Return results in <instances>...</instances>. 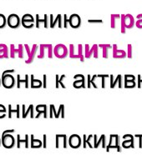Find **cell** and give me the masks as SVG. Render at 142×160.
<instances>
[{
  "label": "cell",
  "mask_w": 142,
  "mask_h": 160,
  "mask_svg": "<svg viewBox=\"0 0 142 160\" xmlns=\"http://www.w3.org/2000/svg\"><path fill=\"white\" fill-rule=\"evenodd\" d=\"M49 16L47 14L44 15V18L39 17V14L35 15V24L34 27L36 28H39L40 26H43L45 28H49Z\"/></svg>",
  "instance_id": "9"
},
{
  "label": "cell",
  "mask_w": 142,
  "mask_h": 160,
  "mask_svg": "<svg viewBox=\"0 0 142 160\" xmlns=\"http://www.w3.org/2000/svg\"><path fill=\"white\" fill-rule=\"evenodd\" d=\"M49 117L50 118H54V115H53V112H52V108H51V107L50 106V116Z\"/></svg>",
  "instance_id": "52"
},
{
  "label": "cell",
  "mask_w": 142,
  "mask_h": 160,
  "mask_svg": "<svg viewBox=\"0 0 142 160\" xmlns=\"http://www.w3.org/2000/svg\"><path fill=\"white\" fill-rule=\"evenodd\" d=\"M68 144L72 148H79L82 144V139L80 135L72 134L69 138L68 140Z\"/></svg>",
  "instance_id": "8"
},
{
  "label": "cell",
  "mask_w": 142,
  "mask_h": 160,
  "mask_svg": "<svg viewBox=\"0 0 142 160\" xmlns=\"http://www.w3.org/2000/svg\"><path fill=\"white\" fill-rule=\"evenodd\" d=\"M43 87V82L41 80L34 78V75L30 76V88H40Z\"/></svg>",
  "instance_id": "24"
},
{
  "label": "cell",
  "mask_w": 142,
  "mask_h": 160,
  "mask_svg": "<svg viewBox=\"0 0 142 160\" xmlns=\"http://www.w3.org/2000/svg\"><path fill=\"white\" fill-rule=\"evenodd\" d=\"M110 88H114L118 83V87L119 88H121L122 87V75L119 74L116 77L115 79H114V75H110Z\"/></svg>",
  "instance_id": "21"
},
{
  "label": "cell",
  "mask_w": 142,
  "mask_h": 160,
  "mask_svg": "<svg viewBox=\"0 0 142 160\" xmlns=\"http://www.w3.org/2000/svg\"><path fill=\"white\" fill-rule=\"evenodd\" d=\"M97 78H101V88H105V78H110V75L108 74H98Z\"/></svg>",
  "instance_id": "34"
},
{
  "label": "cell",
  "mask_w": 142,
  "mask_h": 160,
  "mask_svg": "<svg viewBox=\"0 0 142 160\" xmlns=\"http://www.w3.org/2000/svg\"><path fill=\"white\" fill-rule=\"evenodd\" d=\"M29 75H25V78L23 80L21 79L20 75L18 74L17 80H16V87H17V88H21V84H22V83H24V87L26 88H29Z\"/></svg>",
  "instance_id": "23"
},
{
  "label": "cell",
  "mask_w": 142,
  "mask_h": 160,
  "mask_svg": "<svg viewBox=\"0 0 142 160\" xmlns=\"http://www.w3.org/2000/svg\"><path fill=\"white\" fill-rule=\"evenodd\" d=\"M7 25L10 28L16 29L21 25V18L16 13H11L7 18Z\"/></svg>",
  "instance_id": "3"
},
{
  "label": "cell",
  "mask_w": 142,
  "mask_h": 160,
  "mask_svg": "<svg viewBox=\"0 0 142 160\" xmlns=\"http://www.w3.org/2000/svg\"><path fill=\"white\" fill-rule=\"evenodd\" d=\"M43 87L44 88H47V75L44 74L43 75Z\"/></svg>",
  "instance_id": "41"
},
{
  "label": "cell",
  "mask_w": 142,
  "mask_h": 160,
  "mask_svg": "<svg viewBox=\"0 0 142 160\" xmlns=\"http://www.w3.org/2000/svg\"><path fill=\"white\" fill-rule=\"evenodd\" d=\"M90 78H91V75L88 74V77H87V78H88L87 87H86V88H91V84H90Z\"/></svg>",
  "instance_id": "51"
},
{
  "label": "cell",
  "mask_w": 142,
  "mask_h": 160,
  "mask_svg": "<svg viewBox=\"0 0 142 160\" xmlns=\"http://www.w3.org/2000/svg\"><path fill=\"white\" fill-rule=\"evenodd\" d=\"M88 22H90V23H102L103 20H101V19H90V20H88Z\"/></svg>",
  "instance_id": "44"
},
{
  "label": "cell",
  "mask_w": 142,
  "mask_h": 160,
  "mask_svg": "<svg viewBox=\"0 0 142 160\" xmlns=\"http://www.w3.org/2000/svg\"><path fill=\"white\" fill-rule=\"evenodd\" d=\"M100 48H102L103 49V58H109V49H111L112 48V46L110 44H100L98 45Z\"/></svg>",
  "instance_id": "28"
},
{
  "label": "cell",
  "mask_w": 142,
  "mask_h": 160,
  "mask_svg": "<svg viewBox=\"0 0 142 160\" xmlns=\"http://www.w3.org/2000/svg\"><path fill=\"white\" fill-rule=\"evenodd\" d=\"M68 25H69V18L67 14L63 15V28H67Z\"/></svg>",
  "instance_id": "36"
},
{
  "label": "cell",
  "mask_w": 142,
  "mask_h": 160,
  "mask_svg": "<svg viewBox=\"0 0 142 160\" xmlns=\"http://www.w3.org/2000/svg\"><path fill=\"white\" fill-rule=\"evenodd\" d=\"M13 113H15L16 114V117L17 118H20V105L17 104L16 105V108H15L14 109H13L12 108V105L8 104V118H12V114Z\"/></svg>",
  "instance_id": "22"
},
{
  "label": "cell",
  "mask_w": 142,
  "mask_h": 160,
  "mask_svg": "<svg viewBox=\"0 0 142 160\" xmlns=\"http://www.w3.org/2000/svg\"><path fill=\"white\" fill-rule=\"evenodd\" d=\"M8 58V48L6 45L0 44V58Z\"/></svg>",
  "instance_id": "31"
},
{
  "label": "cell",
  "mask_w": 142,
  "mask_h": 160,
  "mask_svg": "<svg viewBox=\"0 0 142 160\" xmlns=\"http://www.w3.org/2000/svg\"><path fill=\"white\" fill-rule=\"evenodd\" d=\"M93 138H94V146H93V148H97L100 144H102L103 148H106V137H105V135H101L99 140H97V135L96 134L93 135Z\"/></svg>",
  "instance_id": "19"
},
{
  "label": "cell",
  "mask_w": 142,
  "mask_h": 160,
  "mask_svg": "<svg viewBox=\"0 0 142 160\" xmlns=\"http://www.w3.org/2000/svg\"><path fill=\"white\" fill-rule=\"evenodd\" d=\"M30 138H31V148H39L43 147V142L41 140L34 138V134L31 135Z\"/></svg>",
  "instance_id": "26"
},
{
  "label": "cell",
  "mask_w": 142,
  "mask_h": 160,
  "mask_svg": "<svg viewBox=\"0 0 142 160\" xmlns=\"http://www.w3.org/2000/svg\"><path fill=\"white\" fill-rule=\"evenodd\" d=\"M61 118H65V107H63L62 108V111H61Z\"/></svg>",
  "instance_id": "53"
},
{
  "label": "cell",
  "mask_w": 142,
  "mask_h": 160,
  "mask_svg": "<svg viewBox=\"0 0 142 160\" xmlns=\"http://www.w3.org/2000/svg\"><path fill=\"white\" fill-rule=\"evenodd\" d=\"M35 111L38 112V114L34 116L35 118H39L40 115H44L45 118H48V106L46 104H39L35 107Z\"/></svg>",
  "instance_id": "17"
},
{
  "label": "cell",
  "mask_w": 142,
  "mask_h": 160,
  "mask_svg": "<svg viewBox=\"0 0 142 160\" xmlns=\"http://www.w3.org/2000/svg\"><path fill=\"white\" fill-rule=\"evenodd\" d=\"M120 18L123 20L124 22V25H125V29L126 28H132L135 25V18L133 17L132 15L130 14V13H127V14H122L120 15Z\"/></svg>",
  "instance_id": "12"
},
{
  "label": "cell",
  "mask_w": 142,
  "mask_h": 160,
  "mask_svg": "<svg viewBox=\"0 0 142 160\" xmlns=\"http://www.w3.org/2000/svg\"><path fill=\"white\" fill-rule=\"evenodd\" d=\"M136 18H137V20H136V22H135V25L138 28H140V29H141L142 28V13L138 14L137 16H136Z\"/></svg>",
  "instance_id": "35"
},
{
  "label": "cell",
  "mask_w": 142,
  "mask_h": 160,
  "mask_svg": "<svg viewBox=\"0 0 142 160\" xmlns=\"http://www.w3.org/2000/svg\"><path fill=\"white\" fill-rule=\"evenodd\" d=\"M54 53L59 58H65L68 56V48L65 44H57L54 48Z\"/></svg>",
  "instance_id": "6"
},
{
  "label": "cell",
  "mask_w": 142,
  "mask_h": 160,
  "mask_svg": "<svg viewBox=\"0 0 142 160\" xmlns=\"http://www.w3.org/2000/svg\"><path fill=\"white\" fill-rule=\"evenodd\" d=\"M35 24V19L34 16L30 13H25L24 15H23V17L21 18V25L24 28H33L34 27Z\"/></svg>",
  "instance_id": "2"
},
{
  "label": "cell",
  "mask_w": 142,
  "mask_h": 160,
  "mask_svg": "<svg viewBox=\"0 0 142 160\" xmlns=\"http://www.w3.org/2000/svg\"><path fill=\"white\" fill-rule=\"evenodd\" d=\"M69 25L72 28H79L81 26V17L78 13H73L69 17Z\"/></svg>",
  "instance_id": "10"
},
{
  "label": "cell",
  "mask_w": 142,
  "mask_h": 160,
  "mask_svg": "<svg viewBox=\"0 0 142 160\" xmlns=\"http://www.w3.org/2000/svg\"><path fill=\"white\" fill-rule=\"evenodd\" d=\"M49 19H50L49 20V27L51 28H54L56 25L60 28H63V16L60 13L56 15L55 18H54V15L50 14L49 16Z\"/></svg>",
  "instance_id": "5"
},
{
  "label": "cell",
  "mask_w": 142,
  "mask_h": 160,
  "mask_svg": "<svg viewBox=\"0 0 142 160\" xmlns=\"http://www.w3.org/2000/svg\"><path fill=\"white\" fill-rule=\"evenodd\" d=\"M141 83H142V79L140 78V74L138 75V88H141Z\"/></svg>",
  "instance_id": "50"
},
{
  "label": "cell",
  "mask_w": 142,
  "mask_h": 160,
  "mask_svg": "<svg viewBox=\"0 0 142 160\" xmlns=\"http://www.w3.org/2000/svg\"><path fill=\"white\" fill-rule=\"evenodd\" d=\"M113 48V58H125L127 57V53L125 50H120L117 48V45L114 44L112 46Z\"/></svg>",
  "instance_id": "20"
},
{
  "label": "cell",
  "mask_w": 142,
  "mask_h": 160,
  "mask_svg": "<svg viewBox=\"0 0 142 160\" xmlns=\"http://www.w3.org/2000/svg\"><path fill=\"white\" fill-rule=\"evenodd\" d=\"M62 147L64 148H66L68 147V138L67 135L65 133L55 135V148Z\"/></svg>",
  "instance_id": "7"
},
{
  "label": "cell",
  "mask_w": 142,
  "mask_h": 160,
  "mask_svg": "<svg viewBox=\"0 0 142 160\" xmlns=\"http://www.w3.org/2000/svg\"><path fill=\"white\" fill-rule=\"evenodd\" d=\"M13 132H15V130L14 129H8V130H5V131H3L2 133V136L1 137H3V135L5 134H9V133H13Z\"/></svg>",
  "instance_id": "47"
},
{
  "label": "cell",
  "mask_w": 142,
  "mask_h": 160,
  "mask_svg": "<svg viewBox=\"0 0 142 160\" xmlns=\"http://www.w3.org/2000/svg\"><path fill=\"white\" fill-rule=\"evenodd\" d=\"M15 72V70L14 69H8V70H5V71H3L2 73V76L1 77H3V76H4L5 74H11V73H14Z\"/></svg>",
  "instance_id": "43"
},
{
  "label": "cell",
  "mask_w": 142,
  "mask_h": 160,
  "mask_svg": "<svg viewBox=\"0 0 142 160\" xmlns=\"http://www.w3.org/2000/svg\"><path fill=\"white\" fill-rule=\"evenodd\" d=\"M7 108L3 104H0V119L4 118L7 116Z\"/></svg>",
  "instance_id": "33"
},
{
  "label": "cell",
  "mask_w": 142,
  "mask_h": 160,
  "mask_svg": "<svg viewBox=\"0 0 142 160\" xmlns=\"http://www.w3.org/2000/svg\"><path fill=\"white\" fill-rule=\"evenodd\" d=\"M136 86L135 77L131 74L125 75V88H134Z\"/></svg>",
  "instance_id": "18"
},
{
  "label": "cell",
  "mask_w": 142,
  "mask_h": 160,
  "mask_svg": "<svg viewBox=\"0 0 142 160\" xmlns=\"http://www.w3.org/2000/svg\"><path fill=\"white\" fill-rule=\"evenodd\" d=\"M135 137L139 138V148H142V134H135Z\"/></svg>",
  "instance_id": "45"
},
{
  "label": "cell",
  "mask_w": 142,
  "mask_h": 160,
  "mask_svg": "<svg viewBox=\"0 0 142 160\" xmlns=\"http://www.w3.org/2000/svg\"><path fill=\"white\" fill-rule=\"evenodd\" d=\"M124 141L121 143V146L124 148H135V142H134V136L132 134H125L123 136Z\"/></svg>",
  "instance_id": "14"
},
{
  "label": "cell",
  "mask_w": 142,
  "mask_h": 160,
  "mask_svg": "<svg viewBox=\"0 0 142 160\" xmlns=\"http://www.w3.org/2000/svg\"><path fill=\"white\" fill-rule=\"evenodd\" d=\"M111 146H115L117 148V151L119 152H121V147L120 146V136L117 134H111L110 136V142L109 144L106 146V151H108V148Z\"/></svg>",
  "instance_id": "13"
},
{
  "label": "cell",
  "mask_w": 142,
  "mask_h": 160,
  "mask_svg": "<svg viewBox=\"0 0 142 160\" xmlns=\"http://www.w3.org/2000/svg\"><path fill=\"white\" fill-rule=\"evenodd\" d=\"M15 143H16V140L11 133L5 134L3 137H1V144L5 148H12L14 147Z\"/></svg>",
  "instance_id": "4"
},
{
  "label": "cell",
  "mask_w": 142,
  "mask_h": 160,
  "mask_svg": "<svg viewBox=\"0 0 142 160\" xmlns=\"http://www.w3.org/2000/svg\"><path fill=\"white\" fill-rule=\"evenodd\" d=\"M65 78H66V75L65 74H62L61 75V76H60V77H59V84L60 85V86H61V88H65V85L64 84V79H65Z\"/></svg>",
  "instance_id": "37"
},
{
  "label": "cell",
  "mask_w": 142,
  "mask_h": 160,
  "mask_svg": "<svg viewBox=\"0 0 142 160\" xmlns=\"http://www.w3.org/2000/svg\"><path fill=\"white\" fill-rule=\"evenodd\" d=\"M28 115H29L31 118H34V106L33 104H30L28 108H26L25 104L22 105V118H26Z\"/></svg>",
  "instance_id": "16"
},
{
  "label": "cell",
  "mask_w": 142,
  "mask_h": 160,
  "mask_svg": "<svg viewBox=\"0 0 142 160\" xmlns=\"http://www.w3.org/2000/svg\"><path fill=\"white\" fill-rule=\"evenodd\" d=\"M7 26V18L5 17L4 14L0 13V29L4 28Z\"/></svg>",
  "instance_id": "32"
},
{
  "label": "cell",
  "mask_w": 142,
  "mask_h": 160,
  "mask_svg": "<svg viewBox=\"0 0 142 160\" xmlns=\"http://www.w3.org/2000/svg\"><path fill=\"white\" fill-rule=\"evenodd\" d=\"M93 138V135H89L87 138H86V144L90 148H93V145L91 144V142H90V140Z\"/></svg>",
  "instance_id": "40"
},
{
  "label": "cell",
  "mask_w": 142,
  "mask_h": 160,
  "mask_svg": "<svg viewBox=\"0 0 142 160\" xmlns=\"http://www.w3.org/2000/svg\"><path fill=\"white\" fill-rule=\"evenodd\" d=\"M43 148H47V135L44 134L43 135Z\"/></svg>",
  "instance_id": "42"
},
{
  "label": "cell",
  "mask_w": 142,
  "mask_h": 160,
  "mask_svg": "<svg viewBox=\"0 0 142 160\" xmlns=\"http://www.w3.org/2000/svg\"><path fill=\"white\" fill-rule=\"evenodd\" d=\"M59 77H60V75H55V88H60V84H59Z\"/></svg>",
  "instance_id": "49"
},
{
  "label": "cell",
  "mask_w": 142,
  "mask_h": 160,
  "mask_svg": "<svg viewBox=\"0 0 142 160\" xmlns=\"http://www.w3.org/2000/svg\"><path fill=\"white\" fill-rule=\"evenodd\" d=\"M120 19V14H112L110 16V27L111 28H115L117 26L118 20Z\"/></svg>",
  "instance_id": "27"
},
{
  "label": "cell",
  "mask_w": 142,
  "mask_h": 160,
  "mask_svg": "<svg viewBox=\"0 0 142 160\" xmlns=\"http://www.w3.org/2000/svg\"><path fill=\"white\" fill-rule=\"evenodd\" d=\"M50 106L51 107V108H52V112H53V115H54V117H55V118H57V111H56V109H55V105L50 104Z\"/></svg>",
  "instance_id": "46"
},
{
  "label": "cell",
  "mask_w": 142,
  "mask_h": 160,
  "mask_svg": "<svg viewBox=\"0 0 142 160\" xmlns=\"http://www.w3.org/2000/svg\"><path fill=\"white\" fill-rule=\"evenodd\" d=\"M18 46H19V49L16 50L14 48V46H13V44H11V57H12L13 58H15L14 54L16 52H19V56H18V57H19L20 58H24V54H23V50H22V45L19 44Z\"/></svg>",
  "instance_id": "29"
},
{
  "label": "cell",
  "mask_w": 142,
  "mask_h": 160,
  "mask_svg": "<svg viewBox=\"0 0 142 160\" xmlns=\"http://www.w3.org/2000/svg\"><path fill=\"white\" fill-rule=\"evenodd\" d=\"M37 48H38L37 45H34V46H33L32 51H30L29 53L28 54L29 60L26 61V63H31V62H33V59H34V58L35 52H36V51H37Z\"/></svg>",
  "instance_id": "30"
},
{
  "label": "cell",
  "mask_w": 142,
  "mask_h": 160,
  "mask_svg": "<svg viewBox=\"0 0 142 160\" xmlns=\"http://www.w3.org/2000/svg\"><path fill=\"white\" fill-rule=\"evenodd\" d=\"M126 53L129 58H132V45L131 44H128V51Z\"/></svg>",
  "instance_id": "39"
},
{
  "label": "cell",
  "mask_w": 142,
  "mask_h": 160,
  "mask_svg": "<svg viewBox=\"0 0 142 160\" xmlns=\"http://www.w3.org/2000/svg\"><path fill=\"white\" fill-rule=\"evenodd\" d=\"M29 135L26 134L25 135V139L22 140L20 138V135L18 134L17 135V148H21V144L22 143H24L25 146L24 147L26 148H29Z\"/></svg>",
  "instance_id": "25"
},
{
  "label": "cell",
  "mask_w": 142,
  "mask_h": 160,
  "mask_svg": "<svg viewBox=\"0 0 142 160\" xmlns=\"http://www.w3.org/2000/svg\"><path fill=\"white\" fill-rule=\"evenodd\" d=\"M75 82H73V86L75 88H85V78L83 74L78 73L74 76Z\"/></svg>",
  "instance_id": "11"
},
{
  "label": "cell",
  "mask_w": 142,
  "mask_h": 160,
  "mask_svg": "<svg viewBox=\"0 0 142 160\" xmlns=\"http://www.w3.org/2000/svg\"><path fill=\"white\" fill-rule=\"evenodd\" d=\"M1 84L5 88L11 89L16 85V79L12 74H5L1 77Z\"/></svg>",
  "instance_id": "1"
},
{
  "label": "cell",
  "mask_w": 142,
  "mask_h": 160,
  "mask_svg": "<svg viewBox=\"0 0 142 160\" xmlns=\"http://www.w3.org/2000/svg\"><path fill=\"white\" fill-rule=\"evenodd\" d=\"M96 78H97V75L95 74V75H93L92 77L90 78V84L92 85L93 87L95 88H98L97 87V85H96V83H95V79H96Z\"/></svg>",
  "instance_id": "38"
},
{
  "label": "cell",
  "mask_w": 142,
  "mask_h": 160,
  "mask_svg": "<svg viewBox=\"0 0 142 160\" xmlns=\"http://www.w3.org/2000/svg\"><path fill=\"white\" fill-rule=\"evenodd\" d=\"M98 48L99 46L96 44L93 45V47L91 48V49H90V46L88 44L85 45V58H90L92 55H94V57L95 58H99V54H98Z\"/></svg>",
  "instance_id": "15"
},
{
  "label": "cell",
  "mask_w": 142,
  "mask_h": 160,
  "mask_svg": "<svg viewBox=\"0 0 142 160\" xmlns=\"http://www.w3.org/2000/svg\"><path fill=\"white\" fill-rule=\"evenodd\" d=\"M0 145H1V138H0Z\"/></svg>",
  "instance_id": "55"
},
{
  "label": "cell",
  "mask_w": 142,
  "mask_h": 160,
  "mask_svg": "<svg viewBox=\"0 0 142 160\" xmlns=\"http://www.w3.org/2000/svg\"><path fill=\"white\" fill-rule=\"evenodd\" d=\"M0 86H1V77H0Z\"/></svg>",
  "instance_id": "54"
},
{
  "label": "cell",
  "mask_w": 142,
  "mask_h": 160,
  "mask_svg": "<svg viewBox=\"0 0 142 160\" xmlns=\"http://www.w3.org/2000/svg\"><path fill=\"white\" fill-rule=\"evenodd\" d=\"M86 138H87V135H83V148H87V144H86Z\"/></svg>",
  "instance_id": "48"
}]
</instances>
